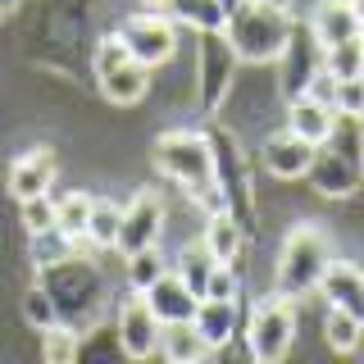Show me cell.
<instances>
[{
  "label": "cell",
  "instance_id": "obj_1",
  "mask_svg": "<svg viewBox=\"0 0 364 364\" xmlns=\"http://www.w3.org/2000/svg\"><path fill=\"white\" fill-rule=\"evenodd\" d=\"M151 159H155L159 173L173 178L205 214L228 210L219 182H214V164H210V141H205V132H182V128L164 132V136L151 146Z\"/></svg>",
  "mask_w": 364,
  "mask_h": 364
},
{
  "label": "cell",
  "instance_id": "obj_2",
  "mask_svg": "<svg viewBox=\"0 0 364 364\" xmlns=\"http://www.w3.org/2000/svg\"><path fill=\"white\" fill-rule=\"evenodd\" d=\"M37 282L50 291L60 323L77 328V333H87V328L105 314V278H100V269L82 255H64V259H55V264H41Z\"/></svg>",
  "mask_w": 364,
  "mask_h": 364
},
{
  "label": "cell",
  "instance_id": "obj_3",
  "mask_svg": "<svg viewBox=\"0 0 364 364\" xmlns=\"http://www.w3.org/2000/svg\"><path fill=\"white\" fill-rule=\"evenodd\" d=\"M287 32H291V9H273V5H259V0H242L223 23L228 46L246 64L278 60L282 46H287Z\"/></svg>",
  "mask_w": 364,
  "mask_h": 364
},
{
  "label": "cell",
  "instance_id": "obj_4",
  "mask_svg": "<svg viewBox=\"0 0 364 364\" xmlns=\"http://www.w3.org/2000/svg\"><path fill=\"white\" fill-rule=\"evenodd\" d=\"M328 259H333V246H328V237L314 223L291 228V237L282 242V255H278V296L296 301L305 291H318Z\"/></svg>",
  "mask_w": 364,
  "mask_h": 364
},
{
  "label": "cell",
  "instance_id": "obj_5",
  "mask_svg": "<svg viewBox=\"0 0 364 364\" xmlns=\"http://www.w3.org/2000/svg\"><path fill=\"white\" fill-rule=\"evenodd\" d=\"M205 141H210L214 182H219V191L228 200V214H232L242 228H250V219H255V196H250V168H246L242 141H237V132H228V128H210Z\"/></svg>",
  "mask_w": 364,
  "mask_h": 364
},
{
  "label": "cell",
  "instance_id": "obj_6",
  "mask_svg": "<svg viewBox=\"0 0 364 364\" xmlns=\"http://www.w3.org/2000/svg\"><path fill=\"white\" fill-rule=\"evenodd\" d=\"M291 341H296V310H291L287 296L273 291L269 301H259L255 310H250L246 350H250V360H259V364H278L291 350Z\"/></svg>",
  "mask_w": 364,
  "mask_h": 364
},
{
  "label": "cell",
  "instance_id": "obj_7",
  "mask_svg": "<svg viewBox=\"0 0 364 364\" xmlns=\"http://www.w3.org/2000/svg\"><path fill=\"white\" fill-rule=\"evenodd\" d=\"M119 41L128 46V55L146 68H159L164 60H173L178 50V23L164 18L159 9H141L119 28Z\"/></svg>",
  "mask_w": 364,
  "mask_h": 364
},
{
  "label": "cell",
  "instance_id": "obj_8",
  "mask_svg": "<svg viewBox=\"0 0 364 364\" xmlns=\"http://www.w3.org/2000/svg\"><path fill=\"white\" fill-rule=\"evenodd\" d=\"M237 50L228 46L223 32H200V50H196V96H200V109H219V100L228 96L232 87V73H237Z\"/></svg>",
  "mask_w": 364,
  "mask_h": 364
},
{
  "label": "cell",
  "instance_id": "obj_9",
  "mask_svg": "<svg viewBox=\"0 0 364 364\" xmlns=\"http://www.w3.org/2000/svg\"><path fill=\"white\" fill-rule=\"evenodd\" d=\"M314 68H323V46L310 32V23H296L291 18V32H287V46L278 55V82H282V96H301L305 82L314 77Z\"/></svg>",
  "mask_w": 364,
  "mask_h": 364
},
{
  "label": "cell",
  "instance_id": "obj_10",
  "mask_svg": "<svg viewBox=\"0 0 364 364\" xmlns=\"http://www.w3.org/2000/svg\"><path fill=\"white\" fill-rule=\"evenodd\" d=\"M159 232H164V205H159L155 191H136V196L123 205L119 242H114V250L132 255V250H141V246H155Z\"/></svg>",
  "mask_w": 364,
  "mask_h": 364
},
{
  "label": "cell",
  "instance_id": "obj_11",
  "mask_svg": "<svg viewBox=\"0 0 364 364\" xmlns=\"http://www.w3.org/2000/svg\"><path fill=\"white\" fill-rule=\"evenodd\" d=\"M159 318L155 310L146 305V296L141 291H132L128 301L119 305V346H123V355H132V360H146V355H155L159 350Z\"/></svg>",
  "mask_w": 364,
  "mask_h": 364
},
{
  "label": "cell",
  "instance_id": "obj_12",
  "mask_svg": "<svg viewBox=\"0 0 364 364\" xmlns=\"http://www.w3.org/2000/svg\"><path fill=\"white\" fill-rule=\"evenodd\" d=\"M259 159H264V168L273 178L296 182V178H305V168H310V159H314V141H305V136H296L291 128H282L259 146Z\"/></svg>",
  "mask_w": 364,
  "mask_h": 364
},
{
  "label": "cell",
  "instance_id": "obj_13",
  "mask_svg": "<svg viewBox=\"0 0 364 364\" xmlns=\"http://www.w3.org/2000/svg\"><path fill=\"white\" fill-rule=\"evenodd\" d=\"M141 296H146V305L155 310L159 323H182V318H191V314H196V301H200V296L182 282L178 269H164Z\"/></svg>",
  "mask_w": 364,
  "mask_h": 364
},
{
  "label": "cell",
  "instance_id": "obj_14",
  "mask_svg": "<svg viewBox=\"0 0 364 364\" xmlns=\"http://www.w3.org/2000/svg\"><path fill=\"white\" fill-rule=\"evenodd\" d=\"M318 291H323L328 305L364 318V269L360 264H350V259H328L323 278H318Z\"/></svg>",
  "mask_w": 364,
  "mask_h": 364
},
{
  "label": "cell",
  "instance_id": "obj_15",
  "mask_svg": "<svg viewBox=\"0 0 364 364\" xmlns=\"http://www.w3.org/2000/svg\"><path fill=\"white\" fill-rule=\"evenodd\" d=\"M305 178L314 182V191H318V196H333V200H341V196H350V191L360 187L364 168L346 164V159L333 155L328 146H314V159H310V168H305Z\"/></svg>",
  "mask_w": 364,
  "mask_h": 364
},
{
  "label": "cell",
  "instance_id": "obj_16",
  "mask_svg": "<svg viewBox=\"0 0 364 364\" xmlns=\"http://www.w3.org/2000/svg\"><path fill=\"white\" fill-rule=\"evenodd\" d=\"M96 82H100V96H105L109 105H136V100L146 96V87H151V68L136 64L132 55H128V60L100 68Z\"/></svg>",
  "mask_w": 364,
  "mask_h": 364
},
{
  "label": "cell",
  "instance_id": "obj_17",
  "mask_svg": "<svg viewBox=\"0 0 364 364\" xmlns=\"http://www.w3.org/2000/svg\"><path fill=\"white\" fill-rule=\"evenodd\" d=\"M55 155L46 151V146H37V151L18 155L14 168H9V191H14V200H32V196H46L55 182Z\"/></svg>",
  "mask_w": 364,
  "mask_h": 364
},
{
  "label": "cell",
  "instance_id": "obj_18",
  "mask_svg": "<svg viewBox=\"0 0 364 364\" xmlns=\"http://www.w3.org/2000/svg\"><path fill=\"white\" fill-rule=\"evenodd\" d=\"M310 32L318 37V46H337L346 37H360L364 32V18L355 14L350 0H318L314 18H310Z\"/></svg>",
  "mask_w": 364,
  "mask_h": 364
},
{
  "label": "cell",
  "instance_id": "obj_19",
  "mask_svg": "<svg viewBox=\"0 0 364 364\" xmlns=\"http://www.w3.org/2000/svg\"><path fill=\"white\" fill-rule=\"evenodd\" d=\"M191 323L200 328V337L210 341L214 350L228 346V341L237 337V323H242V314H237V301H214V296H200L196 301V314H191Z\"/></svg>",
  "mask_w": 364,
  "mask_h": 364
},
{
  "label": "cell",
  "instance_id": "obj_20",
  "mask_svg": "<svg viewBox=\"0 0 364 364\" xmlns=\"http://www.w3.org/2000/svg\"><path fill=\"white\" fill-rule=\"evenodd\" d=\"M159 355L173 360V364H200L205 355H214V346L200 337V328L191 323V318H182V323L159 328Z\"/></svg>",
  "mask_w": 364,
  "mask_h": 364
},
{
  "label": "cell",
  "instance_id": "obj_21",
  "mask_svg": "<svg viewBox=\"0 0 364 364\" xmlns=\"http://www.w3.org/2000/svg\"><path fill=\"white\" fill-rule=\"evenodd\" d=\"M333 105H323V100H314V96H287V128L296 132V136H305V141H323L328 136V128H333Z\"/></svg>",
  "mask_w": 364,
  "mask_h": 364
},
{
  "label": "cell",
  "instance_id": "obj_22",
  "mask_svg": "<svg viewBox=\"0 0 364 364\" xmlns=\"http://www.w3.org/2000/svg\"><path fill=\"white\" fill-rule=\"evenodd\" d=\"M318 146H328V151L341 155L346 164L364 168V114L337 109V114H333V128H328V136H323Z\"/></svg>",
  "mask_w": 364,
  "mask_h": 364
},
{
  "label": "cell",
  "instance_id": "obj_23",
  "mask_svg": "<svg viewBox=\"0 0 364 364\" xmlns=\"http://www.w3.org/2000/svg\"><path fill=\"white\" fill-rule=\"evenodd\" d=\"M205 250H210L219 264H232L237 255H242V242H246V228L232 219L228 210H219V214H205Z\"/></svg>",
  "mask_w": 364,
  "mask_h": 364
},
{
  "label": "cell",
  "instance_id": "obj_24",
  "mask_svg": "<svg viewBox=\"0 0 364 364\" xmlns=\"http://www.w3.org/2000/svg\"><path fill=\"white\" fill-rule=\"evenodd\" d=\"M164 14L178 28H196V32H223V23H228V9L219 0H168Z\"/></svg>",
  "mask_w": 364,
  "mask_h": 364
},
{
  "label": "cell",
  "instance_id": "obj_25",
  "mask_svg": "<svg viewBox=\"0 0 364 364\" xmlns=\"http://www.w3.org/2000/svg\"><path fill=\"white\" fill-rule=\"evenodd\" d=\"M323 341H328V350H337V355H355L364 346V318L328 305L323 310Z\"/></svg>",
  "mask_w": 364,
  "mask_h": 364
},
{
  "label": "cell",
  "instance_id": "obj_26",
  "mask_svg": "<svg viewBox=\"0 0 364 364\" xmlns=\"http://www.w3.org/2000/svg\"><path fill=\"white\" fill-rule=\"evenodd\" d=\"M323 68L333 77H364V32L337 46H323Z\"/></svg>",
  "mask_w": 364,
  "mask_h": 364
},
{
  "label": "cell",
  "instance_id": "obj_27",
  "mask_svg": "<svg viewBox=\"0 0 364 364\" xmlns=\"http://www.w3.org/2000/svg\"><path fill=\"white\" fill-rule=\"evenodd\" d=\"M87 219H91V196L87 191H73V196L55 200V228L68 232L73 242H87Z\"/></svg>",
  "mask_w": 364,
  "mask_h": 364
},
{
  "label": "cell",
  "instance_id": "obj_28",
  "mask_svg": "<svg viewBox=\"0 0 364 364\" xmlns=\"http://www.w3.org/2000/svg\"><path fill=\"white\" fill-rule=\"evenodd\" d=\"M77 350H82V341H77V328H68V323L41 328V355H46V364H73Z\"/></svg>",
  "mask_w": 364,
  "mask_h": 364
},
{
  "label": "cell",
  "instance_id": "obj_29",
  "mask_svg": "<svg viewBox=\"0 0 364 364\" xmlns=\"http://www.w3.org/2000/svg\"><path fill=\"white\" fill-rule=\"evenodd\" d=\"M119 219H123V205H114V200H91L87 242H96V246H114V242H119Z\"/></svg>",
  "mask_w": 364,
  "mask_h": 364
},
{
  "label": "cell",
  "instance_id": "obj_30",
  "mask_svg": "<svg viewBox=\"0 0 364 364\" xmlns=\"http://www.w3.org/2000/svg\"><path fill=\"white\" fill-rule=\"evenodd\" d=\"M64 255H77V242L68 232H60V228H46V232H32V264H55V259Z\"/></svg>",
  "mask_w": 364,
  "mask_h": 364
},
{
  "label": "cell",
  "instance_id": "obj_31",
  "mask_svg": "<svg viewBox=\"0 0 364 364\" xmlns=\"http://www.w3.org/2000/svg\"><path fill=\"white\" fill-rule=\"evenodd\" d=\"M164 269H168V259L159 255L155 246L132 250V255H128V282H132V291H146V287H151V282H155Z\"/></svg>",
  "mask_w": 364,
  "mask_h": 364
},
{
  "label": "cell",
  "instance_id": "obj_32",
  "mask_svg": "<svg viewBox=\"0 0 364 364\" xmlns=\"http://www.w3.org/2000/svg\"><path fill=\"white\" fill-rule=\"evenodd\" d=\"M219 264V259L210 255V250H205V242H196V246H187L182 250V264H178V273H182V282H187L191 291H205V278H210V269Z\"/></svg>",
  "mask_w": 364,
  "mask_h": 364
},
{
  "label": "cell",
  "instance_id": "obj_33",
  "mask_svg": "<svg viewBox=\"0 0 364 364\" xmlns=\"http://www.w3.org/2000/svg\"><path fill=\"white\" fill-rule=\"evenodd\" d=\"M23 318H28L32 328H50V323H60V314H55V301H50V291L41 287H32L28 296H23Z\"/></svg>",
  "mask_w": 364,
  "mask_h": 364
},
{
  "label": "cell",
  "instance_id": "obj_34",
  "mask_svg": "<svg viewBox=\"0 0 364 364\" xmlns=\"http://www.w3.org/2000/svg\"><path fill=\"white\" fill-rule=\"evenodd\" d=\"M18 205H23V228H28V232H46V228H55L50 191H46V196H32V200H18Z\"/></svg>",
  "mask_w": 364,
  "mask_h": 364
},
{
  "label": "cell",
  "instance_id": "obj_35",
  "mask_svg": "<svg viewBox=\"0 0 364 364\" xmlns=\"http://www.w3.org/2000/svg\"><path fill=\"white\" fill-rule=\"evenodd\" d=\"M200 296H214V301H237V273H232V264H214L210 278H205V291Z\"/></svg>",
  "mask_w": 364,
  "mask_h": 364
},
{
  "label": "cell",
  "instance_id": "obj_36",
  "mask_svg": "<svg viewBox=\"0 0 364 364\" xmlns=\"http://www.w3.org/2000/svg\"><path fill=\"white\" fill-rule=\"evenodd\" d=\"M337 109L364 114V77H341L337 82Z\"/></svg>",
  "mask_w": 364,
  "mask_h": 364
},
{
  "label": "cell",
  "instance_id": "obj_37",
  "mask_svg": "<svg viewBox=\"0 0 364 364\" xmlns=\"http://www.w3.org/2000/svg\"><path fill=\"white\" fill-rule=\"evenodd\" d=\"M337 82H341V77H333L328 68H314V77L305 82V96H314V100H323V105L337 109Z\"/></svg>",
  "mask_w": 364,
  "mask_h": 364
},
{
  "label": "cell",
  "instance_id": "obj_38",
  "mask_svg": "<svg viewBox=\"0 0 364 364\" xmlns=\"http://www.w3.org/2000/svg\"><path fill=\"white\" fill-rule=\"evenodd\" d=\"M259 5H273V9H291V0H259Z\"/></svg>",
  "mask_w": 364,
  "mask_h": 364
},
{
  "label": "cell",
  "instance_id": "obj_39",
  "mask_svg": "<svg viewBox=\"0 0 364 364\" xmlns=\"http://www.w3.org/2000/svg\"><path fill=\"white\" fill-rule=\"evenodd\" d=\"M168 0H141V9H164Z\"/></svg>",
  "mask_w": 364,
  "mask_h": 364
},
{
  "label": "cell",
  "instance_id": "obj_40",
  "mask_svg": "<svg viewBox=\"0 0 364 364\" xmlns=\"http://www.w3.org/2000/svg\"><path fill=\"white\" fill-rule=\"evenodd\" d=\"M219 5L228 9V14H232V9H237V5H242V0H219Z\"/></svg>",
  "mask_w": 364,
  "mask_h": 364
},
{
  "label": "cell",
  "instance_id": "obj_41",
  "mask_svg": "<svg viewBox=\"0 0 364 364\" xmlns=\"http://www.w3.org/2000/svg\"><path fill=\"white\" fill-rule=\"evenodd\" d=\"M350 5H355V14H360V18H364V0H350Z\"/></svg>",
  "mask_w": 364,
  "mask_h": 364
},
{
  "label": "cell",
  "instance_id": "obj_42",
  "mask_svg": "<svg viewBox=\"0 0 364 364\" xmlns=\"http://www.w3.org/2000/svg\"><path fill=\"white\" fill-rule=\"evenodd\" d=\"M9 18V5H0V23H5Z\"/></svg>",
  "mask_w": 364,
  "mask_h": 364
},
{
  "label": "cell",
  "instance_id": "obj_43",
  "mask_svg": "<svg viewBox=\"0 0 364 364\" xmlns=\"http://www.w3.org/2000/svg\"><path fill=\"white\" fill-rule=\"evenodd\" d=\"M0 5H9V9H18V0H0Z\"/></svg>",
  "mask_w": 364,
  "mask_h": 364
}]
</instances>
